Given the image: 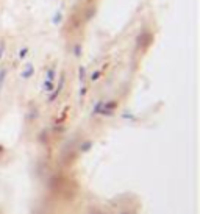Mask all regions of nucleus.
I'll return each instance as SVG.
<instances>
[{
	"label": "nucleus",
	"mask_w": 200,
	"mask_h": 214,
	"mask_svg": "<svg viewBox=\"0 0 200 214\" xmlns=\"http://www.w3.org/2000/svg\"><path fill=\"white\" fill-rule=\"evenodd\" d=\"M33 74H34V66L31 63H27L23 70H22V74H20L22 78H30V77H33Z\"/></svg>",
	"instance_id": "obj_3"
},
{
	"label": "nucleus",
	"mask_w": 200,
	"mask_h": 214,
	"mask_svg": "<svg viewBox=\"0 0 200 214\" xmlns=\"http://www.w3.org/2000/svg\"><path fill=\"white\" fill-rule=\"evenodd\" d=\"M116 106H117V102H105L103 109L100 111V114H102V116H113Z\"/></svg>",
	"instance_id": "obj_2"
},
{
	"label": "nucleus",
	"mask_w": 200,
	"mask_h": 214,
	"mask_svg": "<svg viewBox=\"0 0 200 214\" xmlns=\"http://www.w3.org/2000/svg\"><path fill=\"white\" fill-rule=\"evenodd\" d=\"M86 92H88V88L83 84V86H81V89H80V99H81V100H83V97L86 95Z\"/></svg>",
	"instance_id": "obj_14"
},
{
	"label": "nucleus",
	"mask_w": 200,
	"mask_h": 214,
	"mask_svg": "<svg viewBox=\"0 0 200 214\" xmlns=\"http://www.w3.org/2000/svg\"><path fill=\"white\" fill-rule=\"evenodd\" d=\"M74 55H75L77 58H80V56H81V45H80V44H77V45H75V48H74Z\"/></svg>",
	"instance_id": "obj_10"
},
{
	"label": "nucleus",
	"mask_w": 200,
	"mask_h": 214,
	"mask_svg": "<svg viewBox=\"0 0 200 214\" xmlns=\"http://www.w3.org/2000/svg\"><path fill=\"white\" fill-rule=\"evenodd\" d=\"M53 78H55V69H49V70H47V80H52V81H53Z\"/></svg>",
	"instance_id": "obj_13"
},
{
	"label": "nucleus",
	"mask_w": 200,
	"mask_h": 214,
	"mask_svg": "<svg viewBox=\"0 0 200 214\" xmlns=\"http://www.w3.org/2000/svg\"><path fill=\"white\" fill-rule=\"evenodd\" d=\"M61 17H63V14H61V11H56V13L53 14V19H52V22H53L55 25H58V23L61 22Z\"/></svg>",
	"instance_id": "obj_7"
},
{
	"label": "nucleus",
	"mask_w": 200,
	"mask_h": 214,
	"mask_svg": "<svg viewBox=\"0 0 200 214\" xmlns=\"http://www.w3.org/2000/svg\"><path fill=\"white\" fill-rule=\"evenodd\" d=\"M100 75H102V72H100V70H94V74L91 75V81H97Z\"/></svg>",
	"instance_id": "obj_12"
},
{
	"label": "nucleus",
	"mask_w": 200,
	"mask_h": 214,
	"mask_svg": "<svg viewBox=\"0 0 200 214\" xmlns=\"http://www.w3.org/2000/svg\"><path fill=\"white\" fill-rule=\"evenodd\" d=\"M91 147H92V142L88 141V142H83V144H81V149H80V150H81V152H86V150H89Z\"/></svg>",
	"instance_id": "obj_9"
},
{
	"label": "nucleus",
	"mask_w": 200,
	"mask_h": 214,
	"mask_svg": "<svg viewBox=\"0 0 200 214\" xmlns=\"http://www.w3.org/2000/svg\"><path fill=\"white\" fill-rule=\"evenodd\" d=\"M0 152H2V147H0Z\"/></svg>",
	"instance_id": "obj_18"
},
{
	"label": "nucleus",
	"mask_w": 200,
	"mask_h": 214,
	"mask_svg": "<svg viewBox=\"0 0 200 214\" xmlns=\"http://www.w3.org/2000/svg\"><path fill=\"white\" fill-rule=\"evenodd\" d=\"M5 78H6V69H2L0 70V89H2V86L5 83Z\"/></svg>",
	"instance_id": "obj_8"
},
{
	"label": "nucleus",
	"mask_w": 200,
	"mask_h": 214,
	"mask_svg": "<svg viewBox=\"0 0 200 214\" xmlns=\"http://www.w3.org/2000/svg\"><path fill=\"white\" fill-rule=\"evenodd\" d=\"M53 88H55V84H53V81H52V80H47V78H45V81H44V91L50 94V92L53 91Z\"/></svg>",
	"instance_id": "obj_5"
},
{
	"label": "nucleus",
	"mask_w": 200,
	"mask_h": 214,
	"mask_svg": "<svg viewBox=\"0 0 200 214\" xmlns=\"http://www.w3.org/2000/svg\"><path fill=\"white\" fill-rule=\"evenodd\" d=\"M122 214H130V213H122Z\"/></svg>",
	"instance_id": "obj_17"
},
{
	"label": "nucleus",
	"mask_w": 200,
	"mask_h": 214,
	"mask_svg": "<svg viewBox=\"0 0 200 214\" xmlns=\"http://www.w3.org/2000/svg\"><path fill=\"white\" fill-rule=\"evenodd\" d=\"M27 53H28V47H22V48H20V52H19V58H20V59H23V58L27 56Z\"/></svg>",
	"instance_id": "obj_11"
},
{
	"label": "nucleus",
	"mask_w": 200,
	"mask_h": 214,
	"mask_svg": "<svg viewBox=\"0 0 200 214\" xmlns=\"http://www.w3.org/2000/svg\"><path fill=\"white\" fill-rule=\"evenodd\" d=\"M3 53H5V42L0 44V59L3 58Z\"/></svg>",
	"instance_id": "obj_15"
},
{
	"label": "nucleus",
	"mask_w": 200,
	"mask_h": 214,
	"mask_svg": "<svg viewBox=\"0 0 200 214\" xmlns=\"http://www.w3.org/2000/svg\"><path fill=\"white\" fill-rule=\"evenodd\" d=\"M78 78H80V83L83 84V83H84V78H86V67H84V66H80V67H78Z\"/></svg>",
	"instance_id": "obj_4"
},
{
	"label": "nucleus",
	"mask_w": 200,
	"mask_h": 214,
	"mask_svg": "<svg viewBox=\"0 0 200 214\" xmlns=\"http://www.w3.org/2000/svg\"><path fill=\"white\" fill-rule=\"evenodd\" d=\"M103 105H105V102H103V100H100V102H97V103L94 105V109H92V114H100V111L103 109Z\"/></svg>",
	"instance_id": "obj_6"
},
{
	"label": "nucleus",
	"mask_w": 200,
	"mask_h": 214,
	"mask_svg": "<svg viewBox=\"0 0 200 214\" xmlns=\"http://www.w3.org/2000/svg\"><path fill=\"white\" fill-rule=\"evenodd\" d=\"M63 86H64V75H61V78H59V81H58V86L56 88H53V91L49 94V102H55L56 99H58V95L61 94V89H63Z\"/></svg>",
	"instance_id": "obj_1"
},
{
	"label": "nucleus",
	"mask_w": 200,
	"mask_h": 214,
	"mask_svg": "<svg viewBox=\"0 0 200 214\" xmlns=\"http://www.w3.org/2000/svg\"><path fill=\"white\" fill-rule=\"evenodd\" d=\"M91 214H103V213H100V211H91Z\"/></svg>",
	"instance_id": "obj_16"
}]
</instances>
